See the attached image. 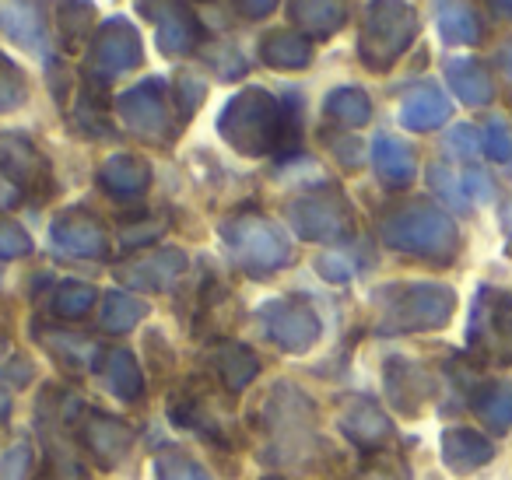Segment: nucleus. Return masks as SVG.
<instances>
[{
	"label": "nucleus",
	"mask_w": 512,
	"mask_h": 480,
	"mask_svg": "<svg viewBox=\"0 0 512 480\" xmlns=\"http://www.w3.org/2000/svg\"><path fill=\"white\" fill-rule=\"evenodd\" d=\"M428 393H432L428 375L421 372L414 361H407V358L386 361V396H390L393 407L414 417L421 410V403L428 400Z\"/></svg>",
	"instance_id": "obj_9"
},
{
	"label": "nucleus",
	"mask_w": 512,
	"mask_h": 480,
	"mask_svg": "<svg viewBox=\"0 0 512 480\" xmlns=\"http://www.w3.org/2000/svg\"><path fill=\"white\" fill-rule=\"evenodd\" d=\"M214 372H218V379L225 382L228 393H242V389L256 379V372H260V361H256L246 347L225 344L214 351Z\"/></svg>",
	"instance_id": "obj_15"
},
{
	"label": "nucleus",
	"mask_w": 512,
	"mask_h": 480,
	"mask_svg": "<svg viewBox=\"0 0 512 480\" xmlns=\"http://www.w3.org/2000/svg\"><path fill=\"white\" fill-rule=\"evenodd\" d=\"M400 120L407 130H435L449 120V102L439 88L425 85L418 92H411L400 106Z\"/></svg>",
	"instance_id": "obj_12"
},
{
	"label": "nucleus",
	"mask_w": 512,
	"mask_h": 480,
	"mask_svg": "<svg viewBox=\"0 0 512 480\" xmlns=\"http://www.w3.org/2000/svg\"><path fill=\"white\" fill-rule=\"evenodd\" d=\"M481 148H484V155L495 158V162H509L512 158V130L505 127L502 120H491L488 127H484Z\"/></svg>",
	"instance_id": "obj_26"
},
{
	"label": "nucleus",
	"mask_w": 512,
	"mask_h": 480,
	"mask_svg": "<svg viewBox=\"0 0 512 480\" xmlns=\"http://www.w3.org/2000/svg\"><path fill=\"white\" fill-rule=\"evenodd\" d=\"M404 470H400L393 459H386V452H369V463L358 473V480H400Z\"/></svg>",
	"instance_id": "obj_28"
},
{
	"label": "nucleus",
	"mask_w": 512,
	"mask_h": 480,
	"mask_svg": "<svg viewBox=\"0 0 512 480\" xmlns=\"http://www.w3.org/2000/svg\"><path fill=\"white\" fill-rule=\"evenodd\" d=\"M92 298H95V291L88 288V284H64V288L57 291V298H53V312L64 319H74V316H81V312H88Z\"/></svg>",
	"instance_id": "obj_25"
},
{
	"label": "nucleus",
	"mask_w": 512,
	"mask_h": 480,
	"mask_svg": "<svg viewBox=\"0 0 512 480\" xmlns=\"http://www.w3.org/2000/svg\"><path fill=\"white\" fill-rule=\"evenodd\" d=\"M264 326H267V337L292 354L309 351V347L320 340V319H316L306 305H295V302L267 305Z\"/></svg>",
	"instance_id": "obj_6"
},
{
	"label": "nucleus",
	"mask_w": 512,
	"mask_h": 480,
	"mask_svg": "<svg viewBox=\"0 0 512 480\" xmlns=\"http://www.w3.org/2000/svg\"><path fill=\"white\" fill-rule=\"evenodd\" d=\"M74 428H78L81 449H85L99 466H106V470L120 466L123 456L134 449V428H130L127 421H120V417L102 414V410L85 407Z\"/></svg>",
	"instance_id": "obj_5"
},
{
	"label": "nucleus",
	"mask_w": 512,
	"mask_h": 480,
	"mask_svg": "<svg viewBox=\"0 0 512 480\" xmlns=\"http://www.w3.org/2000/svg\"><path fill=\"white\" fill-rule=\"evenodd\" d=\"M29 463H32L29 442H15L0 456V480H25L29 477Z\"/></svg>",
	"instance_id": "obj_27"
},
{
	"label": "nucleus",
	"mask_w": 512,
	"mask_h": 480,
	"mask_svg": "<svg viewBox=\"0 0 512 480\" xmlns=\"http://www.w3.org/2000/svg\"><path fill=\"white\" fill-rule=\"evenodd\" d=\"M463 186H467V193L477 200V204H488V200L495 197V186H491V179L484 176V172H467Z\"/></svg>",
	"instance_id": "obj_31"
},
{
	"label": "nucleus",
	"mask_w": 512,
	"mask_h": 480,
	"mask_svg": "<svg viewBox=\"0 0 512 480\" xmlns=\"http://www.w3.org/2000/svg\"><path fill=\"white\" fill-rule=\"evenodd\" d=\"M8 414H11V400L0 393V421H8Z\"/></svg>",
	"instance_id": "obj_34"
},
{
	"label": "nucleus",
	"mask_w": 512,
	"mask_h": 480,
	"mask_svg": "<svg viewBox=\"0 0 512 480\" xmlns=\"http://www.w3.org/2000/svg\"><path fill=\"white\" fill-rule=\"evenodd\" d=\"M456 309V295L446 284H393L386 291V309L379 333L439 330Z\"/></svg>",
	"instance_id": "obj_1"
},
{
	"label": "nucleus",
	"mask_w": 512,
	"mask_h": 480,
	"mask_svg": "<svg viewBox=\"0 0 512 480\" xmlns=\"http://www.w3.org/2000/svg\"><path fill=\"white\" fill-rule=\"evenodd\" d=\"M383 235L393 249L428 256V260H439V263H449L456 256V249H460L453 221L428 204H414L407 211H397L386 221Z\"/></svg>",
	"instance_id": "obj_2"
},
{
	"label": "nucleus",
	"mask_w": 512,
	"mask_h": 480,
	"mask_svg": "<svg viewBox=\"0 0 512 480\" xmlns=\"http://www.w3.org/2000/svg\"><path fill=\"white\" fill-rule=\"evenodd\" d=\"M106 386L113 396L127 403H137L144 396V375L141 365L130 351H109L106 354Z\"/></svg>",
	"instance_id": "obj_16"
},
{
	"label": "nucleus",
	"mask_w": 512,
	"mask_h": 480,
	"mask_svg": "<svg viewBox=\"0 0 512 480\" xmlns=\"http://www.w3.org/2000/svg\"><path fill=\"white\" fill-rule=\"evenodd\" d=\"M57 242L71 253H102V232L92 225V221H60L57 225Z\"/></svg>",
	"instance_id": "obj_19"
},
{
	"label": "nucleus",
	"mask_w": 512,
	"mask_h": 480,
	"mask_svg": "<svg viewBox=\"0 0 512 480\" xmlns=\"http://www.w3.org/2000/svg\"><path fill=\"white\" fill-rule=\"evenodd\" d=\"M341 431L365 452H379L393 438V424L386 417V410L369 396H355L351 403H344L341 417H337Z\"/></svg>",
	"instance_id": "obj_7"
},
{
	"label": "nucleus",
	"mask_w": 512,
	"mask_h": 480,
	"mask_svg": "<svg viewBox=\"0 0 512 480\" xmlns=\"http://www.w3.org/2000/svg\"><path fill=\"white\" fill-rule=\"evenodd\" d=\"M446 78L453 85V92L460 95V102H467V106H488L491 95H495L488 71L477 60H449Z\"/></svg>",
	"instance_id": "obj_13"
},
{
	"label": "nucleus",
	"mask_w": 512,
	"mask_h": 480,
	"mask_svg": "<svg viewBox=\"0 0 512 480\" xmlns=\"http://www.w3.org/2000/svg\"><path fill=\"white\" fill-rule=\"evenodd\" d=\"M446 144H449V151H453V155H460V158H474L477 148H481V141H477L474 127H456L453 134H449Z\"/></svg>",
	"instance_id": "obj_29"
},
{
	"label": "nucleus",
	"mask_w": 512,
	"mask_h": 480,
	"mask_svg": "<svg viewBox=\"0 0 512 480\" xmlns=\"http://www.w3.org/2000/svg\"><path fill=\"white\" fill-rule=\"evenodd\" d=\"M439 29L446 36V43L456 46H474L481 39V22L467 4H446L439 15Z\"/></svg>",
	"instance_id": "obj_18"
},
{
	"label": "nucleus",
	"mask_w": 512,
	"mask_h": 480,
	"mask_svg": "<svg viewBox=\"0 0 512 480\" xmlns=\"http://www.w3.org/2000/svg\"><path fill=\"white\" fill-rule=\"evenodd\" d=\"M29 249V235H22L15 225H0V256H18Z\"/></svg>",
	"instance_id": "obj_30"
},
{
	"label": "nucleus",
	"mask_w": 512,
	"mask_h": 480,
	"mask_svg": "<svg viewBox=\"0 0 512 480\" xmlns=\"http://www.w3.org/2000/svg\"><path fill=\"white\" fill-rule=\"evenodd\" d=\"M8 379L15 382V386H25V382L32 379V365H29V361H15V365H11V372H8Z\"/></svg>",
	"instance_id": "obj_32"
},
{
	"label": "nucleus",
	"mask_w": 512,
	"mask_h": 480,
	"mask_svg": "<svg viewBox=\"0 0 512 480\" xmlns=\"http://www.w3.org/2000/svg\"><path fill=\"white\" fill-rule=\"evenodd\" d=\"M155 473H158V480H211V473L193 456H183V452H165V456H158Z\"/></svg>",
	"instance_id": "obj_20"
},
{
	"label": "nucleus",
	"mask_w": 512,
	"mask_h": 480,
	"mask_svg": "<svg viewBox=\"0 0 512 480\" xmlns=\"http://www.w3.org/2000/svg\"><path fill=\"white\" fill-rule=\"evenodd\" d=\"M474 410L488 431H509L512 428V382L495 379L474 393Z\"/></svg>",
	"instance_id": "obj_14"
},
{
	"label": "nucleus",
	"mask_w": 512,
	"mask_h": 480,
	"mask_svg": "<svg viewBox=\"0 0 512 480\" xmlns=\"http://www.w3.org/2000/svg\"><path fill=\"white\" fill-rule=\"evenodd\" d=\"M502 225H505V232H509V235H512V204H509V207H505V214H502Z\"/></svg>",
	"instance_id": "obj_35"
},
{
	"label": "nucleus",
	"mask_w": 512,
	"mask_h": 480,
	"mask_svg": "<svg viewBox=\"0 0 512 480\" xmlns=\"http://www.w3.org/2000/svg\"><path fill=\"white\" fill-rule=\"evenodd\" d=\"M470 351L484 361L512 365V295L509 291L481 288L470 316Z\"/></svg>",
	"instance_id": "obj_3"
},
{
	"label": "nucleus",
	"mask_w": 512,
	"mask_h": 480,
	"mask_svg": "<svg viewBox=\"0 0 512 480\" xmlns=\"http://www.w3.org/2000/svg\"><path fill=\"white\" fill-rule=\"evenodd\" d=\"M228 239L242 253V260L256 263V267H278L292 253L285 235L274 225H267V221H242V225H235L228 232Z\"/></svg>",
	"instance_id": "obj_8"
},
{
	"label": "nucleus",
	"mask_w": 512,
	"mask_h": 480,
	"mask_svg": "<svg viewBox=\"0 0 512 480\" xmlns=\"http://www.w3.org/2000/svg\"><path fill=\"white\" fill-rule=\"evenodd\" d=\"M502 71H505V78H509V85H512V43L502 50Z\"/></svg>",
	"instance_id": "obj_33"
},
{
	"label": "nucleus",
	"mask_w": 512,
	"mask_h": 480,
	"mask_svg": "<svg viewBox=\"0 0 512 480\" xmlns=\"http://www.w3.org/2000/svg\"><path fill=\"white\" fill-rule=\"evenodd\" d=\"M102 179H106V186H113L116 193H134L148 183L144 165H137L134 158H113V162L102 169Z\"/></svg>",
	"instance_id": "obj_21"
},
{
	"label": "nucleus",
	"mask_w": 512,
	"mask_h": 480,
	"mask_svg": "<svg viewBox=\"0 0 512 480\" xmlns=\"http://www.w3.org/2000/svg\"><path fill=\"white\" fill-rule=\"evenodd\" d=\"M428 183H432V190L439 193L449 207L467 211V186H463L460 176H453L446 165H432V169H428Z\"/></svg>",
	"instance_id": "obj_22"
},
{
	"label": "nucleus",
	"mask_w": 512,
	"mask_h": 480,
	"mask_svg": "<svg viewBox=\"0 0 512 480\" xmlns=\"http://www.w3.org/2000/svg\"><path fill=\"white\" fill-rule=\"evenodd\" d=\"M414 29H418V22H414L411 8L390 0V8L379 11V18H376V46H372L376 53H372V64H379V67L390 64V60L411 43Z\"/></svg>",
	"instance_id": "obj_11"
},
{
	"label": "nucleus",
	"mask_w": 512,
	"mask_h": 480,
	"mask_svg": "<svg viewBox=\"0 0 512 480\" xmlns=\"http://www.w3.org/2000/svg\"><path fill=\"white\" fill-rule=\"evenodd\" d=\"M144 302H137V298H127V295H109L106 302V326L116 333L130 330V326H137V319L144 316Z\"/></svg>",
	"instance_id": "obj_23"
},
{
	"label": "nucleus",
	"mask_w": 512,
	"mask_h": 480,
	"mask_svg": "<svg viewBox=\"0 0 512 480\" xmlns=\"http://www.w3.org/2000/svg\"><path fill=\"white\" fill-rule=\"evenodd\" d=\"M495 459V445L474 428H449L442 435V463L453 473H474Z\"/></svg>",
	"instance_id": "obj_10"
},
{
	"label": "nucleus",
	"mask_w": 512,
	"mask_h": 480,
	"mask_svg": "<svg viewBox=\"0 0 512 480\" xmlns=\"http://www.w3.org/2000/svg\"><path fill=\"white\" fill-rule=\"evenodd\" d=\"M376 169L386 186H407L414 179V155L397 137H379L376 141Z\"/></svg>",
	"instance_id": "obj_17"
},
{
	"label": "nucleus",
	"mask_w": 512,
	"mask_h": 480,
	"mask_svg": "<svg viewBox=\"0 0 512 480\" xmlns=\"http://www.w3.org/2000/svg\"><path fill=\"white\" fill-rule=\"evenodd\" d=\"M330 113L337 116L341 123H365L369 120V99L355 88H344V92L330 95Z\"/></svg>",
	"instance_id": "obj_24"
},
{
	"label": "nucleus",
	"mask_w": 512,
	"mask_h": 480,
	"mask_svg": "<svg viewBox=\"0 0 512 480\" xmlns=\"http://www.w3.org/2000/svg\"><path fill=\"white\" fill-rule=\"evenodd\" d=\"M267 435H271L278 452H302L306 442L313 438L316 428V410L309 403V396L292 382H281L267 396Z\"/></svg>",
	"instance_id": "obj_4"
},
{
	"label": "nucleus",
	"mask_w": 512,
	"mask_h": 480,
	"mask_svg": "<svg viewBox=\"0 0 512 480\" xmlns=\"http://www.w3.org/2000/svg\"><path fill=\"white\" fill-rule=\"evenodd\" d=\"M495 4H498V8H502V11H505V15H509V18H512V0H495Z\"/></svg>",
	"instance_id": "obj_36"
}]
</instances>
